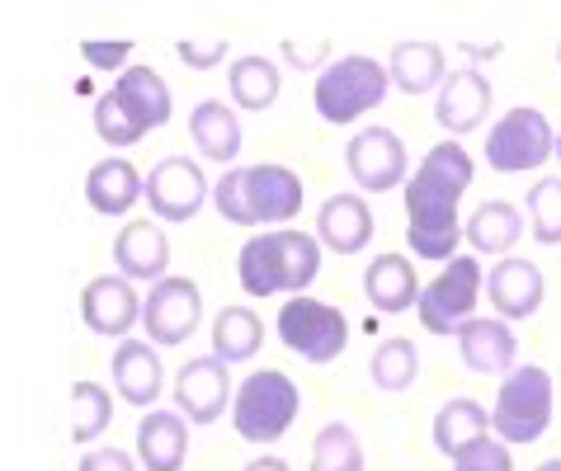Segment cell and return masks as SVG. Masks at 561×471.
<instances>
[{"mask_svg":"<svg viewBox=\"0 0 561 471\" xmlns=\"http://www.w3.org/2000/svg\"><path fill=\"white\" fill-rule=\"evenodd\" d=\"M491 81L481 76L477 67H462L454 76H444V85L439 94H434V118H439V128L444 133H454V141L462 133H477L481 123H486L491 114Z\"/></svg>","mask_w":561,"mask_h":471,"instance_id":"obj_13","label":"cell"},{"mask_svg":"<svg viewBox=\"0 0 561 471\" xmlns=\"http://www.w3.org/2000/svg\"><path fill=\"white\" fill-rule=\"evenodd\" d=\"M175 53H180V61H184V67H194V71H208V67H217V61L227 57V43H222V38H217V43H190V38H184V43L175 47Z\"/></svg>","mask_w":561,"mask_h":471,"instance_id":"obj_38","label":"cell"},{"mask_svg":"<svg viewBox=\"0 0 561 471\" xmlns=\"http://www.w3.org/2000/svg\"><path fill=\"white\" fill-rule=\"evenodd\" d=\"M444 47L439 43H425V38H407L392 47V57H387V81H392L401 94H430L444 85Z\"/></svg>","mask_w":561,"mask_h":471,"instance_id":"obj_22","label":"cell"},{"mask_svg":"<svg viewBox=\"0 0 561 471\" xmlns=\"http://www.w3.org/2000/svg\"><path fill=\"white\" fill-rule=\"evenodd\" d=\"M368 377L378 391H411L415 377H420V354L411 340H382L378 349H373V364H368Z\"/></svg>","mask_w":561,"mask_h":471,"instance_id":"obj_32","label":"cell"},{"mask_svg":"<svg viewBox=\"0 0 561 471\" xmlns=\"http://www.w3.org/2000/svg\"><path fill=\"white\" fill-rule=\"evenodd\" d=\"M76 471H137V462L123 448H95V452H85Z\"/></svg>","mask_w":561,"mask_h":471,"instance_id":"obj_39","label":"cell"},{"mask_svg":"<svg viewBox=\"0 0 561 471\" xmlns=\"http://www.w3.org/2000/svg\"><path fill=\"white\" fill-rule=\"evenodd\" d=\"M278 340H284L293 354H302L307 364H331V358L345 354L350 325L331 302H317V297L298 292L278 311Z\"/></svg>","mask_w":561,"mask_h":471,"instance_id":"obj_7","label":"cell"},{"mask_svg":"<svg viewBox=\"0 0 561 471\" xmlns=\"http://www.w3.org/2000/svg\"><path fill=\"white\" fill-rule=\"evenodd\" d=\"M528 227L538 245H561V180L542 175L528 188Z\"/></svg>","mask_w":561,"mask_h":471,"instance_id":"obj_35","label":"cell"},{"mask_svg":"<svg viewBox=\"0 0 561 471\" xmlns=\"http://www.w3.org/2000/svg\"><path fill=\"white\" fill-rule=\"evenodd\" d=\"M298 420V382L278 368L251 372L231 391V424L245 444H274Z\"/></svg>","mask_w":561,"mask_h":471,"instance_id":"obj_3","label":"cell"},{"mask_svg":"<svg viewBox=\"0 0 561 471\" xmlns=\"http://www.w3.org/2000/svg\"><path fill=\"white\" fill-rule=\"evenodd\" d=\"M458 344H462V358L467 368L481 372V377H505L510 368H519L514 358H519V340H514V330L505 321H462L458 330Z\"/></svg>","mask_w":561,"mask_h":471,"instance_id":"obj_19","label":"cell"},{"mask_svg":"<svg viewBox=\"0 0 561 471\" xmlns=\"http://www.w3.org/2000/svg\"><path fill=\"white\" fill-rule=\"evenodd\" d=\"M552 156H557V161H561V133L552 137Z\"/></svg>","mask_w":561,"mask_h":471,"instance_id":"obj_42","label":"cell"},{"mask_svg":"<svg viewBox=\"0 0 561 471\" xmlns=\"http://www.w3.org/2000/svg\"><path fill=\"white\" fill-rule=\"evenodd\" d=\"M190 137H194V147L217 165H227V161H237L241 156V123L222 100H204L194 108L190 114Z\"/></svg>","mask_w":561,"mask_h":471,"instance_id":"obj_26","label":"cell"},{"mask_svg":"<svg viewBox=\"0 0 561 471\" xmlns=\"http://www.w3.org/2000/svg\"><path fill=\"white\" fill-rule=\"evenodd\" d=\"M557 61H561V47H557Z\"/></svg>","mask_w":561,"mask_h":471,"instance_id":"obj_43","label":"cell"},{"mask_svg":"<svg viewBox=\"0 0 561 471\" xmlns=\"http://www.w3.org/2000/svg\"><path fill=\"white\" fill-rule=\"evenodd\" d=\"M274 241H278V269H284V292H293V297L307 292L311 283H317V274H321V245H317V236L278 227Z\"/></svg>","mask_w":561,"mask_h":471,"instance_id":"obj_29","label":"cell"},{"mask_svg":"<svg viewBox=\"0 0 561 471\" xmlns=\"http://www.w3.org/2000/svg\"><path fill=\"white\" fill-rule=\"evenodd\" d=\"M204 321V292H198L194 278H161L151 283L147 302H142V321L151 344H184Z\"/></svg>","mask_w":561,"mask_h":471,"instance_id":"obj_9","label":"cell"},{"mask_svg":"<svg viewBox=\"0 0 561 471\" xmlns=\"http://www.w3.org/2000/svg\"><path fill=\"white\" fill-rule=\"evenodd\" d=\"M227 397H231V377L222 358H190L180 372H175V411L190 415L194 424H213L217 415L227 411Z\"/></svg>","mask_w":561,"mask_h":471,"instance_id":"obj_15","label":"cell"},{"mask_svg":"<svg viewBox=\"0 0 561 471\" xmlns=\"http://www.w3.org/2000/svg\"><path fill=\"white\" fill-rule=\"evenodd\" d=\"M519 236H524V217L505 198H486L462 227V241L472 245L477 255H510V250L519 245Z\"/></svg>","mask_w":561,"mask_h":471,"instance_id":"obj_25","label":"cell"},{"mask_svg":"<svg viewBox=\"0 0 561 471\" xmlns=\"http://www.w3.org/2000/svg\"><path fill=\"white\" fill-rule=\"evenodd\" d=\"M237 274H241V288L251 292V297H274V292H284V269H278V241H274V231L251 236V241L241 245Z\"/></svg>","mask_w":561,"mask_h":471,"instance_id":"obj_30","label":"cell"},{"mask_svg":"<svg viewBox=\"0 0 561 471\" xmlns=\"http://www.w3.org/2000/svg\"><path fill=\"white\" fill-rule=\"evenodd\" d=\"M260 340H264V325L251 307H222L213 321V358L222 364H245V358L260 354Z\"/></svg>","mask_w":561,"mask_h":471,"instance_id":"obj_27","label":"cell"},{"mask_svg":"<svg viewBox=\"0 0 561 471\" xmlns=\"http://www.w3.org/2000/svg\"><path fill=\"white\" fill-rule=\"evenodd\" d=\"M108 415H114V401L100 382H76L71 387V438L76 444H90L108 429Z\"/></svg>","mask_w":561,"mask_h":471,"instance_id":"obj_34","label":"cell"},{"mask_svg":"<svg viewBox=\"0 0 561 471\" xmlns=\"http://www.w3.org/2000/svg\"><path fill=\"white\" fill-rule=\"evenodd\" d=\"M81 57L90 61L95 71H128V57H133V43H95V38H85L81 43Z\"/></svg>","mask_w":561,"mask_h":471,"instance_id":"obj_37","label":"cell"},{"mask_svg":"<svg viewBox=\"0 0 561 471\" xmlns=\"http://www.w3.org/2000/svg\"><path fill=\"white\" fill-rule=\"evenodd\" d=\"M85 198L95 212L118 217L142 198V175H137V165L123 161V156H104V161L90 165V175H85Z\"/></svg>","mask_w":561,"mask_h":471,"instance_id":"obj_24","label":"cell"},{"mask_svg":"<svg viewBox=\"0 0 561 471\" xmlns=\"http://www.w3.org/2000/svg\"><path fill=\"white\" fill-rule=\"evenodd\" d=\"M108 372H114L118 397L128 405H142V411L165 387V368H161V358H156L151 340H123L114 349V358H108Z\"/></svg>","mask_w":561,"mask_h":471,"instance_id":"obj_17","label":"cell"},{"mask_svg":"<svg viewBox=\"0 0 561 471\" xmlns=\"http://www.w3.org/2000/svg\"><path fill=\"white\" fill-rule=\"evenodd\" d=\"M213 203L222 222L237 227H264V222H288L302 212V180L288 165H241L222 170L213 184Z\"/></svg>","mask_w":561,"mask_h":471,"instance_id":"obj_2","label":"cell"},{"mask_svg":"<svg viewBox=\"0 0 561 471\" xmlns=\"http://www.w3.org/2000/svg\"><path fill=\"white\" fill-rule=\"evenodd\" d=\"M481 283H486L481 260L477 255H454L444 264V274L430 278L415 297L420 325H425L430 335H454L462 321H472V311L481 302Z\"/></svg>","mask_w":561,"mask_h":471,"instance_id":"obj_6","label":"cell"},{"mask_svg":"<svg viewBox=\"0 0 561 471\" xmlns=\"http://www.w3.org/2000/svg\"><path fill=\"white\" fill-rule=\"evenodd\" d=\"M364 297L378 311H387V317H401V311L415 307L420 297V278L411 269L407 255H378L364 269Z\"/></svg>","mask_w":561,"mask_h":471,"instance_id":"obj_23","label":"cell"},{"mask_svg":"<svg viewBox=\"0 0 561 471\" xmlns=\"http://www.w3.org/2000/svg\"><path fill=\"white\" fill-rule=\"evenodd\" d=\"M311 471H364V448L350 424L331 420L311 444Z\"/></svg>","mask_w":561,"mask_h":471,"instance_id":"obj_33","label":"cell"},{"mask_svg":"<svg viewBox=\"0 0 561 471\" xmlns=\"http://www.w3.org/2000/svg\"><path fill=\"white\" fill-rule=\"evenodd\" d=\"M486 434H491V415L481 411L477 401H467V397L444 401L439 415H434V448H439L444 458H454L458 448L477 444V438H486Z\"/></svg>","mask_w":561,"mask_h":471,"instance_id":"obj_28","label":"cell"},{"mask_svg":"<svg viewBox=\"0 0 561 471\" xmlns=\"http://www.w3.org/2000/svg\"><path fill=\"white\" fill-rule=\"evenodd\" d=\"M227 85H231V100L241 108H255L264 114L274 100H278V67L270 57H237L227 71Z\"/></svg>","mask_w":561,"mask_h":471,"instance_id":"obj_31","label":"cell"},{"mask_svg":"<svg viewBox=\"0 0 561 471\" xmlns=\"http://www.w3.org/2000/svg\"><path fill=\"white\" fill-rule=\"evenodd\" d=\"M345 165L358 188L368 194H387V188L407 184V141H401L392 128H364L350 137L345 147Z\"/></svg>","mask_w":561,"mask_h":471,"instance_id":"obj_11","label":"cell"},{"mask_svg":"<svg viewBox=\"0 0 561 471\" xmlns=\"http://www.w3.org/2000/svg\"><path fill=\"white\" fill-rule=\"evenodd\" d=\"M538 471H561V458H548V462H542Z\"/></svg>","mask_w":561,"mask_h":471,"instance_id":"obj_41","label":"cell"},{"mask_svg":"<svg viewBox=\"0 0 561 471\" xmlns=\"http://www.w3.org/2000/svg\"><path fill=\"white\" fill-rule=\"evenodd\" d=\"M454 471H514V458H510V444L501 438H477V444H467L454 452Z\"/></svg>","mask_w":561,"mask_h":471,"instance_id":"obj_36","label":"cell"},{"mask_svg":"<svg viewBox=\"0 0 561 471\" xmlns=\"http://www.w3.org/2000/svg\"><path fill=\"white\" fill-rule=\"evenodd\" d=\"M142 198L151 203V212L161 217V222H194L208 198V180L190 156H165L142 180Z\"/></svg>","mask_w":561,"mask_h":471,"instance_id":"obj_10","label":"cell"},{"mask_svg":"<svg viewBox=\"0 0 561 471\" xmlns=\"http://www.w3.org/2000/svg\"><path fill=\"white\" fill-rule=\"evenodd\" d=\"M373 241V212L358 194H331L317 212V245L335 255H358Z\"/></svg>","mask_w":561,"mask_h":471,"instance_id":"obj_18","label":"cell"},{"mask_svg":"<svg viewBox=\"0 0 561 471\" xmlns=\"http://www.w3.org/2000/svg\"><path fill=\"white\" fill-rule=\"evenodd\" d=\"M552 424V372L538 364L510 368L491 405V429L501 444H538Z\"/></svg>","mask_w":561,"mask_h":471,"instance_id":"obj_4","label":"cell"},{"mask_svg":"<svg viewBox=\"0 0 561 471\" xmlns=\"http://www.w3.org/2000/svg\"><path fill=\"white\" fill-rule=\"evenodd\" d=\"M472 184V156L462 141H439L425 151L415 180L407 184V245L415 250V260H439L448 264L462 245V222H458V203Z\"/></svg>","mask_w":561,"mask_h":471,"instance_id":"obj_1","label":"cell"},{"mask_svg":"<svg viewBox=\"0 0 561 471\" xmlns=\"http://www.w3.org/2000/svg\"><path fill=\"white\" fill-rule=\"evenodd\" d=\"M108 100L118 104V114L123 123L133 128V137L142 141L151 128H165L170 123V85H165V76L161 71H151V67H128L114 81V90H108Z\"/></svg>","mask_w":561,"mask_h":471,"instance_id":"obj_12","label":"cell"},{"mask_svg":"<svg viewBox=\"0 0 561 471\" xmlns=\"http://www.w3.org/2000/svg\"><path fill=\"white\" fill-rule=\"evenodd\" d=\"M481 292H491V307L501 311V321H528L542 307V269L534 260L505 255L481 283Z\"/></svg>","mask_w":561,"mask_h":471,"instance_id":"obj_16","label":"cell"},{"mask_svg":"<svg viewBox=\"0 0 561 471\" xmlns=\"http://www.w3.org/2000/svg\"><path fill=\"white\" fill-rule=\"evenodd\" d=\"M245 471H293L284 458H255L251 467H245Z\"/></svg>","mask_w":561,"mask_h":471,"instance_id":"obj_40","label":"cell"},{"mask_svg":"<svg viewBox=\"0 0 561 471\" xmlns=\"http://www.w3.org/2000/svg\"><path fill=\"white\" fill-rule=\"evenodd\" d=\"M114 264L128 283H161L170 269V241L161 236V227L128 222L114 241Z\"/></svg>","mask_w":561,"mask_h":471,"instance_id":"obj_20","label":"cell"},{"mask_svg":"<svg viewBox=\"0 0 561 471\" xmlns=\"http://www.w3.org/2000/svg\"><path fill=\"white\" fill-rule=\"evenodd\" d=\"M552 123L538 108H510V114L486 133V161L501 175H519V170H538L552 156Z\"/></svg>","mask_w":561,"mask_h":471,"instance_id":"obj_8","label":"cell"},{"mask_svg":"<svg viewBox=\"0 0 561 471\" xmlns=\"http://www.w3.org/2000/svg\"><path fill=\"white\" fill-rule=\"evenodd\" d=\"M137 458L147 471H180L190 458V429L180 411H151L137 424Z\"/></svg>","mask_w":561,"mask_h":471,"instance_id":"obj_21","label":"cell"},{"mask_svg":"<svg viewBox=\"0 0 561 471\" xmlns=\"http://www.w3.org/2000/svg\"><path fill=\"white\" fill-rule=\"evenodd\" d=\"M81 317H85V325L95 330V335L123 340L137 321H142V297L133 292V283L123 278V274L118 278L114 274L90 278L85 292H81Z\"/></svg>","mask_w":561,"mask_h":471,"instance_id":"obj_14","label":"cell"},{"mask_svg":"<svg viewBox=\"0 0 561 471\" xmlns=\"http://www.w3.org/2000/svg\"><path fill=\"white\" fill-rule=\"evenodd\" d=\"M387 90H392V81H387V67L378 57H340L331 61V67L321 71V81H317V114L325 123H335V128H345V123L354 118H364L373 114L382 100H387Z\"/></svg>","mask_w":561,"mask_h":471,"instance_id":"obj_5","label":"cell"}]
</instances>
